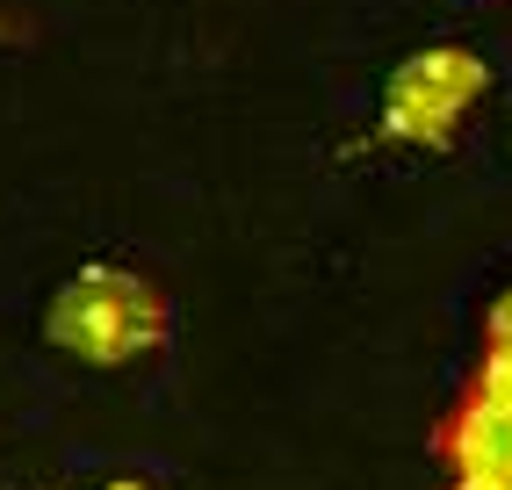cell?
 <instances>
[{
	"instance_id": "3",
	"label": "cell",
	"mask_w": 512,
	"mask_h": 490,
	"mask_svg": "<svg viewBox=\"0 0 512 490\" xmlns=\"http://www.w3.org/2000/svg\"><path fill=\"white\" fill-rule=\"evenodd\" d=\"M440 462L455 476L462 469H491V476H512V404H491V397H462L448 411V426H440Z\"/></svg>"
},
{
	"instance_id": "2",
	"label": "cell",
	"mask_w": 512,
	"mask_h": 490,
	"mask_svg": "<svg viewBox=\"0 0 512 490\" xmlns=\"http://www.w3.org/2000/svg\"><path fill=\"white\" fill-rule=\"evenodd\" d=\"M491 65L462 44H426L383 80V137L397 145H448L455 123L484 101Z\"/></svg>"
},
{
	"instance_id": "5",
	"label": "cell",
	"mask_w": 512,
	"mask_h": 490,
	"mask_svg": "<svg viewBox=\"0 0 512 490\" xmlns=\"http://www.w3.org/2000/svg\"><path fill=\"white\" fill-rule=\"evenodd\" d=\"M448 490H512V476H491V469H462Z\"/></svg>"
},
{
	"instance_id": "1",
	"label": "cell",
	"mask_w": 512,
	"mask_h": 490,
	"mask_svg": "<svg viewBox=\"0 0 512 490\" xmlns=\"http://www.w3.org/2000/svg\"><path fill=\"white\" fill-rule=\"evenodd\" d=\"M174 332V310L166 296L130 267H80L65 274L51 310H44V339L58 354H73L87 368H130L166 346Z\"/></svg>"
},
{
	"instance_id": "4",
	"label": "cell",
	"mask_w": 512,
	"mask_h": 490,
	"mask_svg": "<svg viewBox=\"0 0 512 490\" xmlns=\"http://www.w3.org/2000/svg\"><path fill=\"white\" fill-rule=\"evenodd\" d=\"M469 390L491 397V404H512V339H491V354H484V368H476Z\"/></svg>"
},
{
	"instance_id": "6",
	"label": "cell",
	"mask_w": 512,
	"mask_h": 490,
	"mask_svg": "<svg viewBox=\"0 0 512 490\" xmlns=\"http://www.w3.org/2000/svg\"><path fill=\"white\" fill-rule=\"evenodd\" d=\"M87 490H145V483H130V476H123V483H87Z\"/></svg>"
}]
</instances>
